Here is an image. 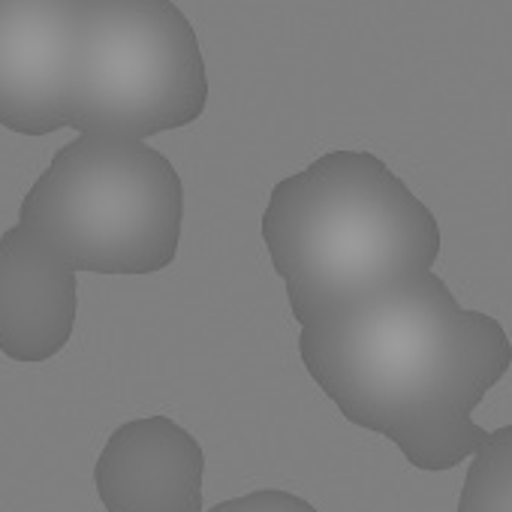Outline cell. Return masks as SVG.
I'll list each match as a JSON object with an SVG mask.
<instances>
[{
    "label": "cell",
    "instance_id": "cell-2",
    "mask_svg": "<svg viewBox=\"0 0 512 512\" xmlns=\"http://www.w3.org/2000/svg\"><path fill=\"white\" fill-rule=\"evenodd\" d=\"M260 229L302 329L416 284L440 256L434 211L371 151L338 148L281 178Z\"/></svg>",
    "mask_w": 512,
    "mask_h": 512
},
{
    "label": "cell",
    "instance_id": "cell-1",
    "mask_svg": "<svg viewBox=\"0 0 512 512\" xmlns=\"http://www.w3.org/2000/svg\"><path fill=\"white\" fill-rule=\"evenodd\" d=\"M299 356L353 425L389 437L425 473L473 458L488 431L473 410L506 377L500 320L458 305L434 272L347 317L302 329Z\"/></svg>",
    "mask_w": 512,
    "mask_h": 512
},
{
    "label": "cell",
    "instance_id": "cell-5",
    "mask_svg": "<svg viewBox=\"0 0 512 512\" xmlns=\"http://www.w3.org/2000/svg\"><path fill=\"white\" fill-rule=\"evenodd\" d=\"M82 0H0V127L49 136L67 127Z\"/></svg>",
    "mask_w": 512,
    "mask_h": 512
},
{
    "label": "cell",
    "instance_id": "cell-6",
    "mask_svg": "<svg viewBox=\"0 0 512 512\" xmlns=\"http://www.w3.org/2000/svg\"><path fill=\"white\" fill-rule=\"evenodd\" d=\"M205 452L169 416L118 425L97 464L94 485L106 512H205Z\"/></svg>",
    "mask_w": 512,
    "mask_h": 512
},
{
    "label": "cell",
    "instance_id": "cell-3",
    "mask_svg": "<svg viewBox=\"0 0 512 512\" xmlns=\"http://www.w3.org/2000/svg\"><path fill=\"white\" fill-rule=\"evenodd\" d=\"M19 223L76 272L157 275L178 256L184 181L145 139L79 133L31 184Z\"/></svg>",
    "mask_w": 512,
    "mask_h": 512
},
{
    "label": "cell",
    "instance_id": "cell-9",
    "mask_svg": "<svg viewBox=\"0 0 512 512\" xmlns=\"http://www.w3.org/2000/svg\"><path fill=\"white\" fill-rule=\"evenodd\" d=\"M208 512H320V509L314 503H308L305 497L293 494V491L260 488V491H250V494L214 503Z\"/></svg>",
    "mask_w": 512,
    "mask_h": 512
},
{
    "label": "cell",
    "instance_id": "cell-8",
    "mask_svg": "<svg viewBox=\"0 0 512 512\" xmlns=\"http://www.w3.org/2000/svg\"><path fill=\"white\" fill-rule=\"evenodd\" d=\"M455 512H512V425L488 431L473 452Z\"/></svg>",
    "mask_w": 512,
    "mask_h": 512
},
{
    "label": "cell",
    "instance_id": "cell-4",
    "mask_svg": "<svg viewBox=\"0 0 512 512\" xmlns=\"http://www.w3.org/2000/svg\"><path fill=\"white\" fill-rule=\"evenodd\" d=\"M208 106V67L172 0H82L67 127L148 139L184 130Z\"/></svg>",
    "mask_w": 512,
    "mask_h": 512
},
{
    "label": "cell",
    "instance_id": "cell-7",
    "mask_svg": "<svg viewBox=\"0 0 512 512\" xmlns=\"http://www.w3.org/2000/svg\"><path fill=\"white\" fill-rule=\"evenodd\" d=\"M79 314V272L25 223L0 235V353L40 365L64 353Z\"/></svg>",
    "mask_w": 512,
    "mask_h": 512
}]
</instances>
